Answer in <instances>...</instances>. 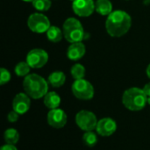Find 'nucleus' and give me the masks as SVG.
<instances>
[{
  "instance_id": "1",
  "label": "nucleus",
  "mask_w": 150,
  "mask_h": 150,
  "mask_svg": "<svg viewBox=\"0 0 150 150\" xmlns=\"http://www.w3.org/2000/svg\"><path fill=\"white\" fill-rule=\"evenodd\" d=\"M132 19L130 15L121 10L112 11L107 16L105 21V29L112 37H122L130 29Z\"/></svg>"
},
{
  "instance_id": "2",
  "label": "nucleus",
  "mask_w": 150,
  "mask_h": 150,
  "mask_svg": "<svg viewBox=\"0 0 150 150\" xmlns=\"http://www.w3.org/2000/svg\"><path fill=\"white\" fill-rule=\"evenodd\" d=\"M23 88L31 98L40 99L48 92V83L37 74H30L25 76Z\"/></svg>"
},
{
  "instance_id": "3",
  "label": "nucleus",
  "mask_w": 150,
  "mask_h": 150,
  "mask_svg": "<svg viewBox=\"0 0 150 150\" xmlns=\"http://www.w3.org/2000/svg\"><path fill=\"white\" fill-rule=\"evenodd\" d=\"M124 106L132 112H139L145 108L148 104V97L143 89L132 87L124 91L122 96Z\"/></svg>"
},
{
  "instance_id": "4",
  "label": "nucleus",
  "mask_w": 150,
  "mask_h": 150,
  "mask_svg": "<svg viewBox=\"0 0 150 150\" xmlns=\"http://www.w3.org/2000/svg\"><path fill=\"white\" fill-rule=\"evenodd\" d=\"M63 36L70 43L82 42L84 38V30L81 22L75 18H67L62 25Z\"/></svg>"
},
{
  "instance_id": "5",
  "label": "nucleus",
  "mask_w": 150,
  "mask_h": 150,
  "mask_svg": "<svg viewBox=\"0 0 150 150\" xmlns=\"http://www.w3.org/2000/svg\"><path fill=\"white\" fill-rule=\"evenodd\" d=\"M73 95L80 100H90L94 97L93 85L85 79L75 80L71 86Z\"/></svg>"
},
{
  "instance_id": "6",
  "label": "nucleus",
  "mask_w": 150,
  "mask_h": 150,
  "mask_svg": "<svg viewBox=\"0 0 150 150\" xmlns=\"http://www.w3.org/2000/svg\"><path fill=\"white\" fill-rule=\"evenodd\" d=\"M76 126L83 132L93 131L96 129L98 122L97 116L91 111L82 110L76 114L75 117Z\"/></svg>"
},
{
  "instance_id": "7",
  "label": "nucleus",
  "mask_w": 150,
  "mask_h": 150,
  "mask_svg": "<svg viewBox=\"0 0 150 150\" xmlns=\"http://www.w3.org/2000/svg\"><path fill=\"white\" fill-rule=\"evenodd\" d=\"M27 26L33 33H42L47 32L51 25L47 16L42 13L36 12L29 16L27 19Z\"/></svg>"
},
{
  "instance_id": "8",
  "label": "nucleus",
  "mask_w": 150,
  "mask_h": 150,
  "mask_svg": "<svg viewBox=\"0 0 150 150\" xmlns=\"http://www.w3.org/2000/svg\"><path fill=\"white\" fill-rule=\"evenodd\" d=\"M48 61V54L41 48H34L28 52L25 62L32 69L44 67Z\"/></svg>"
},
{
  "instance_id": "9",
  "label": "nucleus",
  "mask_w": 150,
  "mask_h": 150,
  "mask_svg": "<svg viewBox=\"0 0 150 150\" xmlns=\"http://www.w3.org/2000/svg\"><path fill=\"white\" fill-rule=\"evenodd\" d=\"M67 120H68V117L66 112L60 108L52 109L47 112V124L55 129H60L64 127L65 125L67 124Z\"/></svg>"
},
{
  "instance_id": "10",
  "label": "nucleus",
  "mask_w": 150,
  "mask_h": 150,
  "mask_svg": "<svg viewBox=\"0 0 150 150\" xmlns=\"http://www.w3.org/2000/svg\"><path fill=\"white\" fill-rule=\"evenodd\" d=\"M72 9L79 17H89L95 11V3L93 0H74Z\"/></svg>"
},
{
  "instance_id": "11",
  "label": "nucleus",
  "mask_w": 150,
  "mask_h": 150,
  "mask_svg": "<svg viewBox=\"0 0 150 150\" xmlns=\"http://www.w3.org/2000/svg\"><path fill=\"white\" fill-rule=\"evenodd\" d=\"M96 132L98 135L103 137H108L112 135L117 130V123L111 118H103L98 120Z\"/></svg>"
},
{
  "instance_id": "12",
  "label": "nucleus",
  "mask_w": 150,
  "mask_h": 150,
  "mask_svg": "<svg viewBox=\"0 0 150 150\" xmlns=\"http://www.w3.org/2000/svg\"><path fill=\"white\" fill-rule=\"evenodd\" d=\"M31 98L26 93H18L12 100V110L18 114L26 113L31 106Z\"/></svg>"
},
{
  "instance_id": "13",
  "label": "nucleus",
  "mask_w": 150,
  "mask_h": 150,
  "mask_svg": "<svg viewBox=\"0 0 150 150\" xmlns=\"http://www.w3.org/2000/svg\"><path fill=\"white\" fill-rule=\"evenodd\" d=\"M85 52V45L83 42L71 43L68 47L67 56L71 61H77L84 56Z\"/></svg>"
},
{
  "instance_id": "14",
  "label": "nucleus",
  "mask_w": 150,
  "mask_h": 150,
  "mask_svg": "<svg viewBox=\"0 0 150 150\" xmlns=\"http://www.w3.org/2000/svg\"><path fill=\"white\" fill-rule=\"evenodd\" d=\"M43 102H44L45 106L47 107L48 109H50V110L56 109V108H59V106L61 105V98L56 92L48 91L45 95Z\"/></svg>"
},
{
  "instance_id": "15",
  "label": "nucleus",
  "mask_w": 150,
  "mask_h": 150,
  "mask_svg": "<svg viewBox=\"0 0 150 150\" xmlns=\"http://www.w3.org/2000/svg\"><path fill=\"white\" fill-rule=\"evenodd\" d=\"M95 11L102 16H108L112 12V4L110 0H97Z\"/></svg>"
},
{
  "instance_id": "16",
  "label": "nucleus",
  "mask_w": 150,
  "mask_h": 150,
  "mask_svg": "<svg viewBox=\"0 0 150 150\" xmlns=\"http://www.w3.org/2000/svg\"><path fill=\"white\" fill-rule=\"evenodd\" d=\"M65 81H66V76L62 71H54L49 75L47 78V82L54 88L62 87L65 83Z\"/></svg>"
},
{
  "instance_id": "17",
  "label": "nucleus",
  "mask_w": 150,
  "mask_h": 150,
  "mask_svg": "<svg viewBox=\"0 0 150 150\" xmlns=\"http://www.w3.org/2000/svg\"><path fill=\"white\" fill-rule=\"evenodd\" d=\"M46 33L47 40L53 43L60 42L63 36V32L59 27L54 25H51Z\"/></svg>"
},
{
  "instance_id": "18",
  "label": "nucleus",
  "mask_w": 150,
  "mask_h": 150,
  "mask_svg": "<svg viewBox=\"0 0 150 150\" xmlns=\"http://www.w3.org/2000/svg\"><path fill=\"white\" fill-rule=\"evenodd\" d=\"M4 139L6 144L15 145L19 141V134L15 128H8L4 133Z\"/></svg>"
},
{
  "instance_id": "19",
  "label": "nucleus",
  "mask_w": 150,
  "mask_h": 150,
  "mask_svg": "<svg viewBox=\"0 0 150 150\" xmlns=\"http://www.w3.org/2000/svg\"><path fill=\"white\" fill-rule=\"evenodd\" d=\"M98 142V138L97 134H95L93 131H88L84 132L83 135V142L85 146L89 148L95 147Z\"/></svg>"
},
{
  "instance_id": "20",
  "label": "nucleus",
  "mask_w": 150,
  "mask_h": 150,
  "mask_svg": "<svg viewBox=\"0 0 150 150\" xmlns=\"http://www.w3.org/2000/svg\"><path fill=\"white\" fill-rule=\"evenodd\" d=\"M70 73L75 80L83 79L85 76V68L79 63H76L71 67Z\"/></svg>"
},
{
  "instance_id": "21",
  "label": "nucleus",
  "mask_w": 150,
  "mask_h": 150,
  "mask_svg": "<svg viewBox=\"0 0 150 150\" xmlns=\"http://www.w3.org/2000/svg\"><path fill=\"white\" fill-rule=\"evenodd\" d=\"M31 67L26 62H20L15 66V73L18 76H26L29 75Z\"/></svg>"
},
{
  "instance_id": "22",
  "label": "nucleus",
  "mask_w": 150,
  "mask_h": 150,
  "mask_svg": "<svg viewBox=\"0 0 150 150\" xmlns=\"http://www.w3.org/2000/svg\"><path fill=\"white\" fill-rule=\"evenodd\" d=\"M32 4L36 10L40 11H47L50 9L52 2L51 0H33Z\"/></svg>"
},
{
  "instance_id": "23",
  "label": "nucleus",
  "mask_w": 150,
  "mask_h": 150,
  "mask_svg": "<svg viewBox=\"0 0 150 150\" xmlns=\"http://www.w3.org/2000/svg\"><path fill=\"white\" fill-rule=\"evenodd\" d=\"M11 73L4 68L0 69V84L4 85L11 80Z\"/></svg>"
},
{
  "instance_id": "24",
  "label": "nucleus",
  "mask_w": 150,
  "mask_h": 150,
  "mask_svg": "<svg viewBox=\"0 0 150 150\" xmlns=\"http://www.w3.org/2000/svg\"><path fill=\"white\" fill-rule=\"evenodd\" d=\"M19 115H20V114H18L17 112H15L14 110H12V111H11V112L8 113V115H7V120H8V121L11 122V123H15V122H17V121L18 120Z\"/></svg>"
},
{
  "instance_id": "25",
  "label": "nucleus",
  "mask_w": 150,
  "mask_h": 150,
  "mask_svg": "<svg viewBox=\"0 0 150 150\" xmlns=\"http://www.w3.org/2000/svg\"><path fill=\"white\" fill-rule=\"evenodd\" d=\"M0 150H18V149L15 147V145H11V144H5L4 146L1 147Z\"/></svg>"
},
{
  "instance_id": "26",
  "label": "nucleus",
  "mask_w": 150,
  "mask_h": 150,
  "mask_svg": "<svg viewBox=\"0 0 150 150\" xmlns=\"http://www.w3.org/2000/svg\"><path fill=\"white\" fill-rule=\"evenodd\" d=\"M143 91H144L145 94L147 95V97L150 98V82L148 83L147 84H145V86L143 87Z\"/></svg>"
},
{
  "instance_id": "27",
  "label": "nucleus",
  "mask_w": 150,
  "mask_h": 150,
  "mask_svg": "<svg viewBox=\"0 0 150 150\" xmlns=\"http://www.w3.org/2000/svg\"><path fill=\"white\" fill-rule=\"evenodd\" d=\"M146 73H147V76H149V78H150V64L148 66V68H147Z\"/></svg>"
},
{
  "instance_id": "28",
  "label": "nucleus",
  "mask_w": 150,
  "mask_h": 150,
  "mask_svg": "<svg viewBox=\"0 0 150 150\" xmlns=\"http://www.w3.org/2000/svg\"><path fill=\"white\" fill-rule=\"evenodd\" d=\"M23 1H24V2H31V3H32L33 0H23Z\"/></svg>"
},
{
  "instance_id": "29",
  "label": "nucleus",
  "mask_w": 150,
  "mask_h": 150,
  "mask_svg": "<svg viewBox=\"0 0 150 150\" xmlns=\"http://www.w3.org/2000/svg\"><path fill=\"white\" fill-rule=\"evenodd\" d=\"M148 104L150 105V98H148Z\"/></svg>"
},
{
  "instance_id": "30",
  "label": "nucleus",
  "mask_w": 150,
  "mask_h": 150,
  "mask_svg": "<svg viewBox=\"0 0 150 150\" xmlns=\"http://www.w3.org/2000/svg\"><path fill=\"white\" fill-rule=\"evenodd\" d=\"M71 1H74V0H71Z\"/></svg>"
}]
</instances>
